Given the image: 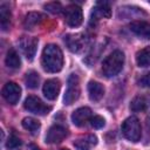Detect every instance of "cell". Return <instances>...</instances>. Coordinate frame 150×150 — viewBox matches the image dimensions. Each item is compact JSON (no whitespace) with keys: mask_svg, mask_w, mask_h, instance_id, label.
Here are the masks:
<instances>
[{"mask_svg":"<svg viewBox=\"0 0 150 150\" xmlns=\"http://www.w3.org/2000/svg\"><path fill=\"white\" fill-rule=\"evenodd\" d=\"M41 64L48 73H57L63 66V54L59 46L49 43L43 48Z\"/></svg>","mask_w":150,"mask_h":150,"instance_id":"obj_1","label":"cell"},{"mask_svg":"<svg viewBox=\"0 0 150 150\" xmlns=\"http://www.w3.org/2000/svg\"><path fill=\"white\" fill-rule=\"evenodd\" d=\"M124 64V54L121 50H115L109 54L103 63H102V71L107 77H114L122 70Z\"/></svg>","mask_w":150,"mask_h":150,"instance_id":"obj_2","label":"cell"},{"mask_svg":"<svg viewBox=\"0 0 150 150\" xmlns=\"http://www.w3.org/2000/svg\"><path fill=\"white\" fill-rule=\"evenodd\" d=\"M122 134L130 142H138L142 136L139 120L135 116L128 117L122 124Z\"/></svg>","mask_w":150,"mask_h":150,"instance_id":"obj_3","label":"cell"},{"mask_svg":"<svg viewBox=\"0 0 150 150\" xmlns=\"http://www.w3.org/2000/svg\"><path fill=\"white\" fill-rule=\"evenodd\" d=\"M80 80L76 74H70L68 77V84L67 90L63 97V101L66 104H73L79 97H80Z\"/></svg>","mask_w":150,"mask_h":150,"instance_id":"obj_4","label":"cell"},{"mask_svg":"<svg viewBox=\"0 0 150 150\" xmlns=\"http://www.w3.org/2000/svg\"><path fill=\"white\" fill-rule=\"evenodd\" d=\"M23 107L26 110L33 112V114H36V115H46L50 111V107L45 104L39 97L36 96H28L26 100H25V103H23Z\"/></svg>","mask_w":150,"mask_h":150,"instance_id":"obj_5","label":"cell"},{"mask_svg":"<svg viewBox=\"0 0 150 150\" xmlns=\"http://www.w3.org/2000/svg\"><path fill=\"white\" fill-rule=\"evenodd\" d=\"M64 20L70 27H79L83 21L82 9L77 5H69L64 9Z\"/></svg>","mask_w":150,"mask_h":150,"instance_id":"obj_6","label":"cell"},{"mask_svg":"<svg viewBox=\"0 0 150 150\" xmlns=\"http://www.w3.org/2000/svg\"><path fill=\"white\" fill-rule=\"evenodd\" d=\"M2 96L9 104H16L21 96V88L15 82H7L2 88Z\"/></svg>","mask_w":150,"mask_h":150,"instance_id":"obj_7","label":"cell"},{"mask_svg":"<svg viewBox=\"0 0 150 150\" xmlns=\"http://www.w3.org/2000/svg\"><path fill=\"white\" fill-rule=\"evenodd\" d=\"M67 135H68V132L64 127L55 124L49 128V130L46 135V142L49 144H56V143L62 142L67 137Z\"/></svg>","mask_w":150,"mask_h":150,"instance_id":"obj_8","label":"cell"},{"mask_svg":"<svg viewBox=\"0 0 150 150\" xmlns=\"http://www.w3.org/2000/svg\"><path fill=\"white\" fill-rule=\"evenodd\" d=\"M38 39L36 38H22L21 41H20V47H21V50L22 53L25 54V56L27 57V60L32 61L35 56V53H36V49H38Z\"/></svg>","mask_w":150,"mask_h":150,"instance_id":"obj_9","label":"cell"},{"mask_svg":"<svg viewBox=\"0 0 150 150\" xmlns=\"http://www.w3.org/2000/svg\"><path fill=\"white\" fill-rule=\"evenodd\" d=\"M129 29L142 39H150V23L143 20H135L129 23Z\"/></svg>","mask_w":150,"mask_h":150,"instance_id":"obj_10","label":"cell"},{"mask_svg":"<svg viewBox=\"0 0 150 150\" xmlns=\"http://www.w3.org/2000/svg\"><path fill=\"white\" fill-rule=\"evenodd\" d=\"M60 88H61V83L59 80L56 79H50V80H47L43 84V95L47 100H55L57 96H59V93H60Z\"/></svg>","mask_w":150,"mask_h":150,"instance_id":"obj_11","label":"cell"},{"mask_svg":"<svg viewBox=\"0 0 150 150\" xmlns=\"http://www.w3.org/2000/svg\"><path fill=\"white\" fill-rule=\"evenodd\" d=\"M91 110L88 107H82L76 109L73 114H71V122L76 125V127H82L88 121H90L91 118Z\"/></svg>","mask_w":150,"mask_h":150,"instance_id":"obj_12","label":"cell"},{"mask_svg":"<svg viewBox=\"0 0 150 150\" xmlns=\"http://www.w3.org/2000/svg\"><path fill=\"white\" fill-rule=\"evenodd\" d=\"M97 144V137L95 135H86L77 138L74 142L76 150H90Z\"/></svg>","mask_w":150,"mask_h":150,"instance_id":"obj_13","label":"cell"},{"mask_svg":"<svg viewBox=\"0 0 150 150\" xmlns=\"http://www.w3.org/2000/svg\"><path fill=\"white\" fill-rule=\"evenodd\" d=\"M88 94H89V98L94 102H98L103 95H104V87L95 81H90L88 83Z\"/></svg>","mask_w":150,"mask_h":150,"instance_id":"obj_14","label":"cell"},{"mask_svg":"<svg viewBox=\"0 0 150 150\" xmlns=\"http://www.w3.org/2000/svg\"><path fill=\"white\" fill-rule=\"evenodd\" d=\"M43 15L41 13H36V12H30L25 16L23 20V26L26 29H33L36 25H39L42 20H43Z\"/></svg>","mask_w":150,"mask_h":150,"instance_id":"obj_15","label":"cell"},{"mask_svg":"<svg viewBox=\"0 0 150 150\" xmlns=\"http://www.w3.org/2000/svg\"><path fill=\"white\" fill-rule=\"evenodd\" d=\"M66 42H67V46L68 48L71 50V52H80L83 47V38L77 34V35H68L66 38Z\"/></svg>","mask_w":150,"mask_h":150,"instance_id":"obj_16","label":"cell"},{"mask_svg":"<svg viewBox=\"0 0 150 150\" xmlns=\"http://www.w3.org/2000/svg\"><path fill=\"white\" fill-rule=\"evenodd\" d=\"M5 62H6V66H7L8 68H12V69H18V68L20 67L21 60H20V56H19V54L16 53L15 49L11 48V49L7 52Z\"/></svg>","mask_w":150,"mask_h":150,"instance_id":"obj_17","label":"cell"},{"mask_svg":"<svg viewBox=\"0 0 150 150\" xmlns=\"http://www.w3.org/2000/svg\"><path fill=\"white\" fill-rule=\"evenodd\" d=\"M93 15L98 16V18H110L111 15V9L108 2L105 1H98L94 8Z\"/></svg>","mask_w":150,"mask_h":150,"instance_id":"obj_18","label":"cell"},{"mask_svg":"<svg viewBox=\"0 0 150 150\" xmlns=\"http://www.w3.org/2000/svg\"><path fill=\"white\" fill-rule=\"evenodd\" d=\"M136 63L138 67H149L150 66V46L141 49L136 54Z\"/></svg>","mask_w":150,"mask_h":150,"instance_id":"obj_19","label":"cell"},{"mask_svg":"<svg viewBox=\"0 0 150 150\" xmlns=\"http://www.w3.org/2000/svg\"><path fill=\"white\" fill-rule=\"evenodd\" d=\"M0 25L2 30H7L11 26V11L5 4L0 6Z\"/></svg>","mask_w":150,"mask_h":150,"instance_id":"obj_20","label":"cell"},{"mask_svg":"<svg viewBox=\"0 0 150 150\" xmlns=\"http://www.w3.org/2000/svg\"><path fill=\"white\" fill-rule=\"evenodd\" d=\"M22 127L26 130H28L32 135H36L39 132V129H40L41 124L38 120H35L33 117H25L22 120Z\"/></svg>","mask_w":150,"mask_h":150,"instance_id":"obj_21","label":"cell"},{"mask_svg":"<svg viewBox=\"0 0 150 150\" xmlns=\"http://www.w3.org/2000/svg\"><path fill=\"white\" fill-rule=\"evenodd\" d=\"M25 81H26V86L30 89H35L38 86H39V81H40V76L36 71L34 70H30L26 74V77H25Z\"/></svg>","mask_w":150,"mask_h":150,"instance_id":"obj_22","label":"cell"},{"mask_svg":"<svg viewBox=\"0 0 150 150\" xmlns=\"http://www.w3.org/2000/svg\"><path fill=\"white\" fill-rule=\"evenodd\" d=\"M146 108V100L143 96H136L131 103H130V109L132 111H143Z\"/></svg>","mask_w":150,"mask_h":150,"instance_id":"obj_23","label":"cell"},{"mask_svg":"<svg viewBox=\"0 0 150 150\" xmlns=\"http://www.w3.org/2000/svg\"><path fill=\"white\" fill-rule=\"evenodd\" d=\"M90 124H91V127L95 128V129H101L102 127H104L105 121H104V118H103L102 116L95 115V116H93V117L90 118Z\"/></svg>","mask_w":150,"mask_h":150,"instance_id":"obj_24","label":"cell"},{"mask_svg":"<svg viewBox=\"0 0 150 150\" xmlns=\"http://www.w3.org/2000/svg\"><path fill=\"white\" fill-rule=\"evenodd\" d=\"M20 145H21L20 138L16 137V136H14V135H12V136L8 138L7 143H6V146H7L8 149H15V148H18V146H20Z\"/></svg>","mask_w":150,"mask_h":150,"instance_id":"obj_25","label":"cell"},{"mask_svg":"<svg viewBox=\"0 0 150 150\" xmlns=\"http://www.w3.org/2000/svg\"><path fill=\"white\" fill-rule=\"evenodd\" d=\"M45 8L52 13H60L62 11V7H61V4L59 2H49L45 6Z\"/></svg>","mask_w":150,"mask_h":150,"instance_id":"obj_26","label":"cell"},{"mask_svg":"<svg viewBox=\"0 0 150 150\" xmlns=\"http://www.w3.org/2000/svg\"><path fill=\"white\" fill-rule=\"evenodd\" d=\"M138 84L145 88H150V73L143 75L139 80H138Z\"/></svg>","mask_w":150,"mask_h":150,"instance_id":"obj_27","label":"cell"},{"mask_svg":"<svg viewBox=\"0 0 150 150\" xmlns=\"http://www.w3.org/2000/svg\"><path fill=\"white\" fill-rule=\"evenodd\" d=\"M29 148H30L32 150H40V149H39L36 145H34V144H30V145H29Z\"/></svg>","mask_w":150,"mask_h":150,"instance_id":"obj_28","label":"cell"},{"mask_svg":"<svg viewBox=\"0 0 150 150\" xmlns=\"http://www.w3.org/2000/svg\"><path fill=\"white\" fill-rule=\"evenodd\" d=\"M60 150H69V149H60Z\"/></svg>","mask_w":150,"mask_h":150,"instance_id":"obj_29","label":"cell"},{"mask_svg":"<svg viewBox=\"0 0 150 150\" xmlns=\"http://www.w3.org/2000/svg\"><path fill=\"white\" fill-rule=\"evenodd\" d=\"M149 4H150V1H149Z\"/></svg>","mask_w":150,"mask_h":150,"instance_id":"obj_30","label":"cell"}]
</instances>
